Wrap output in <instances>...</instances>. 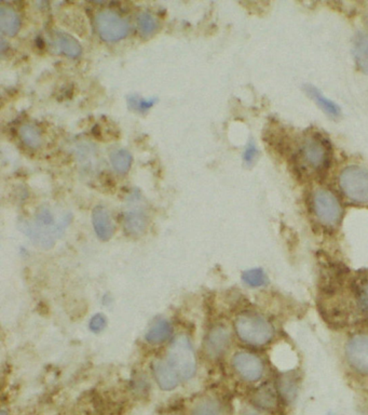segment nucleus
<instances>
[{
  "mask_svg": "<svg viewBox=\"0 0 368 415\" xmlns=\"http://www.w3.org/2000/svg\"><path fill=\"white\" fill-rule=\"evenodd\" d=\"M319 296L323 318L334 327L368 325V269H329Z\"/></svg>",
  "mask_w": 368,
  "mask_h": 415,
  "instance_id": "nucleus-1",
  "label": "nucleus"
},
{
  "mask_svg": "<svg viewBox=\"0 0 368 415\" xmlns=\"http://www.w3.org/2000/svg\"><path fill=\"white\" fill-rule=\"evenodd\" d=\"M234 331L244 344L263 347L270 344L276 337L272 321L256 312H243L234 320Z\"/></svg>",
  "mask_w": 368,
  "mask_h": 415,
  "instance_id": "nucleus-2",
  "label": "nucleus"
},
{
  "mask_svg": "<svg viewBox=\"0 0 368 415\" xmlns=\"http://www.w3.org/2000/svg\"><path fill=\"white\" fill-rule=\"evenodd\" d=\"M166 362L181 380H191L197 371V359L191 343L185 335H179L168 347Z\"/></svg>",
  "mask_w": 368,
  "mask_h": 415,
  "instance_id": "nucleus-3",
  "label": "nucleus"
},
{
  "mask_svg": "<svg viewBox=\"0 0 368 415\" xmlns=\"http://www.w3.org/2000/svg\"><path fill=\"white\" fill-rule=\"evenodd\" d=\"M344 359L350 371L368 378V331L358 330L352 333L344 344Z\"/></svg>",
  "mask_w": 368,
  "mask_h": 415,
  "instance_id": "nucleus-4",
  "label": "nucleus"
},
{
  "mask_svg": "<svg viewBox=\"0 0 368 415\" xmlns=\"http://www.w3.org/2000/svg\"><path fill=\"white\" fill-rule=\"evenodd\" d=\"M27 236L42 247L51 248L56 236L61 232V224H56L46 208H42L35 217L34 222L23 224Z\"/></svg>",
  "mask_w": 368,
  "mask_h": 415,
  "instance_id": "nucleus-5",
  "label": "nucleus"
},
{
  "mask_svg": "<svg viewBox=\"0 0 368 415\" xmlns=\"http://www.w3.org/2000/svg\"><path fill=\"white\" fill-rule=\"evenodd\" d=\"M313 212L323 226L334 228L342 218V205L335 194L328 189H317L313 195Z\"/></svg>",
  "mask_w": 368,
  "mask_h": 415,
  "instance_id": "nucleus-6",
  "label": "nucleus"
},
{
  "mask_svg": "<svg viewBox=\"0 0 368 415\" xmlns=\"http://www.w3.org/2000/svg\"><path fill=\"white\" fill-rule=\"evenodd\" d=\"M339 184L349 199L358 203H368V171L360 167L344 169Z\"/></svg>",
  "mask_w": 368,
  "mask_h": 415,
  "instance_id": "nucleus-7",
  "label": "nucleus"
},
{
  "mask_svg": "<svg viewBox=\"0 0 368 415\" xmlns=\"http://www.w3.org/2000/svg\"><path fill=\"white\" fill-rule=\"evenodd\" d=\"M96 24L98 35L105 42H119L129 33V23L115 11L103 10L98 12Z\"/></svg>",
  "mask_w": 368,
  "mask_h": 415,
  "instance_id": "nucleus-8",
  "label": "nucleus"
},
{
  "mask_svg": "<svg viewBox=\"0 0 368 415\" xmlns=\"http://www.w3.org/2000/svg\"><path fill=\"white\" fill-rule=\"evenodd\" d=\"M300 156L309 168L315 171H322L331 160V149L322 137H311L304 142Z\"/></svg>",
  "mask_w": 368,
  "mask_h": 415,
  "instance_id": "nucleus-9",
  "label": "nucleus"
},
{
  "mask_svg": "<svg viewBox=\"0 0 368 415\" xmlns=\"http://www.w3.org/2000/svg\"><path fill=\"white\" fill-rule=\"evenodd\" d=\"M232 366L243 381L249 383L263 379L266 370L263 358L251 352H239L234 355Z\"/></svg>",
  "mask_w": 368,
  "mask_h": 415,
  "instance_id": "nucleus-10",
  "label": "nucleus"
},
{
  "mask_svg": "<svg viewBox=\"0 0 368 415\" xmlns=\"http://www.w3.org/2000/svg\"><path fill=\"white\" fill-rule=\"evenodd\" d=\"M231 335L227 327L214 325L207 333L204 341V352L211 359H218L230 346Z\"/></svg>",
  "mask_w": 368,
  "mask_h": 415,
  "instance_id": "nucleus-11",
  "label": "nucleus"
},
{
  "mask_svg": "<svg viewBox=\"0 0 368 415\" xmlns=\"http://www.w3.org/2000/svg\"><path fill=\"white\" fill-rule=\"evenodd\" d=\"M281 397L277 389L276 384L267 383L259 386L252 395V403L261 410L274 411L280 405Z\"/></svg>",
  "mask_w": 368,
  "mask_h": 415,
  "instance_id": "nucleus-12",
  "label": "nucleus"
},
{
  "mask_svg": "<svg viewBox=\"0 0 368 415\" xmlns=\"http://www.w3.org/2000/svg\"><path fill=\"white\" fill-rule=\"evenodd\" d=\"M152 371L157 383L164 391H172L179 384V376L168 362L156 360L152 364Z\"/></svg>",
  "mask_w": 368,
  "mask_h": 415,
  "instance_id": "nucleus-13",
  "label": "nucleus"
},
{
  "mask_svg": "<svg viewBox=\"0 0 368 415\" xmlns=\"http://www.w3.org/2000/svg\"><path fill=\"white\" fill-rule=\"evenodd\" d=\"M92 223L96 236L102 242H108L112 237L115 228L110 214L105 208L96 207L93 210Z\"/></svg>",
  "mask_w": 368,
  "mask_h": 415,
  "instance_id": "nucleus-14",
  "label": "nucleus"
},
{
  "mask_svg": "<svg viewBox=\"0 0 368 415\" xmlns=\"http://www.w3.org/2000/svg\"><path fill=\"white\" fill-rule=\"evenodd\" d=\"M277 389L282 400L292 403L298 393V378L292 372H283L277 381Z\"/></svg>",
  "mask_w": 368,
  "mask_h": 415,
  "instance_id": "nucleus-15",
  "label": "nucleus"
},
{
  "mask_svg": "<svg viewBox=\"0 0 368 415\" xmlns=\"http://www.w3.org/2000/svg\"><path fill=\"white\" fill-rule=\"evenodd\" d=\"M353 56L358 69L368 74V35L365 33H358L354 37Z\"/></svg>",
  "mask_w": 368,
  "mask_h": 415,
  "instance_id": "nucleus-16",
  "label": "nucleus"
},
{
  "mask_svg": "<svg viewBox=\"0 0 368 415\" xmlns=\"http://www.w3.org/2000/svg\"><path fill=\"white\" fill-rule=\"evenodd\" d=\"M20 17L15 9L6 6L0 7V28L3 34L15 36L20 30Z\"/></svg>",
  "mask_w": 368,
  "mask_h": 415,
  "instance_id": "nucleus-17",
  "label": "nucleus"
},
{
  "mask_svg": "<svg viewBox=\"0 0 368 415\" xmlns=\"http://www.w3.org/2000/svg\"><path fill=\"white\" fill-rule=\"evenodd\" d=\"M123 226H125L128 234L139 236L146 230V215L141 211H129L125 213V218H123Z\"/></svg>",
  "mask_w": 368,
  "mask_h": 415,
  "instance_id": "nucleus-18",
  "label": "nucleus"
},
{
  "mask_svg": "<svg viewBox=\"0 0 368 415\" xmlns=\"http://www.w3.org/2000/svg\"><path fill=\"white\" fill-rule=\"evenodd\" d=\"M172 334L171 323L166 320H160L155 323L146 334V341L150 344L158 345L166 342Z\"/></svg>",
  "mask_w": 368,
  "mask_h": 415,
  "instance_id": "nucleus-19",
  "label": "nucleus"
},
{
  "mask_svg": "<svg viewBox=\"0 0 368 415\" xmlns=\"http://www.w3.org/2000/svg\"><path fill=\"white\" fill-rule=\"evenodd\" d=\"M55 44L66 56H71V58H77L80 56V44L69 35L58 33L55 36Z\"/></svg>",
  "mask_w": 368,
  "mask_h": 415,
  "instance_id": "nucleus-20",
  "label": "nucleus"
},
{
  "mask_svg": "<svg viewBox=\"0 0 368 415\" xmlns=\"http://www.w3.org/2000/svg\"><path fill=\"white\" fill-rule=\"evenodd\" d=\"M19 135L23 143L32 149H37L42 144V137L40 129L30 124H25L19 129Z\"/></svg>",
  "mask_w": 368,
  "mask_h": 415,
  "instance_id": "nucleus-21",
  "label": "nucleus"
},
{
  "mask_svg": "<svg viewBox=\"0 0 368 415\" xmlns=\"http://www.w3.org/2000/svg\"><path fill=\"white\" fill-rule=\"evenodd\" d=\"M110 162L112 168L119 173H125L129 171L132 164V156L125 149H116L110 155Z\"/></svg>",
  "mask_w": 368,
  "mask_h": 415,
  "instance_id": "nucleus-22",
  "label": "nucleus"
},
{
  "mask_svg": "<svg viewBox=\"0 0 368 415\" xmlns=\"http://www.w3.org/2000/svg\"><path fill=\"white\" fill-rule=\"evenodd\" d=\"M308 93H309V96L313 99V100L317 101V104H319L321 108H323V110L329 114L331 116H338L340 114V110H339L338 105L335 104L334 102L332 101L328 100V99L325 98L323 96L317 89L313 88V87H308L307 88Z\"/></svg>",
  "mask_w": 368,
  "mask_h": 415,
  "instance_id": "nucleus-23",
  "label": "nucleus"
},
{
  "mask_svg": "<svg viewBox=\"0 0 368 415\" xmlns=\"http://www.w3.org/2000/svg\"><path fill=\"white\" fill-rule=\"evenodd\" d=\"M242 280L244 281V284L252 287V288H259L268 282L267 275L261 269H253L244 271L242 273Z\"/></svg>",
  "mask_w": 368,
  "mask_h": 415,
  "instance_id": "nucleus-24",
  "label": "nucleus"
},
{
  "mask_svg": "<svg viewBox=\"0 0 368 415\" xmlns=\"http://www.w3.org/2000/svg\"><path fill=\"white\" fill-rule=\"evenodd\" d=\"M137 24H139V32L144 36H150L154 34L157 28V21L152 15L144 12L139 15L137 17Z\"/></svg>",
  "mask_w": 368,
  "mask_h": 415,
  "instance_id": "nucleus-25",
  "label": "nucleus"
},
{
  "mask_svg": "<svg viewBox=\"0 0 368 415\" xmlns=\"http://www.w3.org/2000/svg\"><path fill=\"white\" fill-rule=\"evenodd\" d=\"M193 415H220V407L215 401L204 400L193 409Z\"/></svg>",
  "mask_w": 368,
  "mask_h": 415,
  "instance_id": "nucleus-26",
  "label": "nucleus"
},
{
  "mask_svg": "<svg viewBox=\"0 0 368 415\" xmlns=\"http://www.w3.org/2000/svg\"><path fill=\"white\" fill-rule=\"evenodd\" d=\"M106 323H107V320H106L105 316L100 315V314H98V315L93 316L92 319L90 320V329L91 331L93 332L98 333L104 330V328L106 327Z\"/></svg>",
  "mask_w": 368,
  "mask_h": 415,
  "instance_id": "nucleus-27",
  "label": "nucleus"
},
{
  "mask_svg": "<svg viewBox=\"0 0 368 415\" xmlns=\"http://www.w3.org/2000/svg\"><path fill=\"white\" fill-rule=\"evenodd\" d=\"M130 105L132 108H135V110H139V112H145V110H148L150 106H152L154 104V100H141V99H137V96H132L130 99Z\"/></svg>",
  "mask_w": 368,
  "mask_h": 415,
  "instance_id": "nucleus-28",
  "label": "nucleus"
},
{
  "mask_svg": "<svg viewBox=\"0 0 368 415\" xmlns=\"http://www.w3.org/2000/svg\"><path fill=\"white\" fill-rule=\"evenodd\" d=\"M257 154H259V152H257V149L256 146H255V144H254V143H249V144L247 145V149H245V152H244L243 155V159L245 164H253L254 160L256 158Z\"/></svg>",
  "mask_w": 368,
  "mask_h": 415,
  "instance_id": "nucleus-29",
  "label": "nucleus"
}]
</instances>
